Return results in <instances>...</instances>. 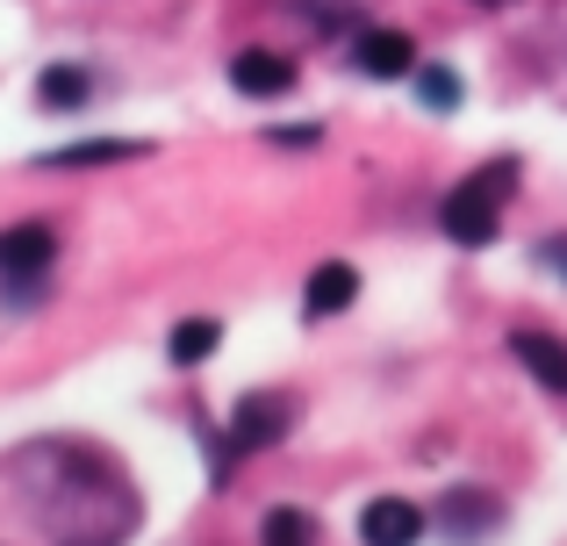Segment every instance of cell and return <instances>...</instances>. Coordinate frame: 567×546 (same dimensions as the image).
I'll return each instance as SVG.
<instances>
[{"label":"cell","instance_id":"1","mask_svg":"<svg viewBox=\"0 0 567 546\" xmlns=\"http://www.w3.org/2000/svg\"><path fill=\"white\" fill-rule=\"evenodd\" d=\"M517 181V166L503 158V166H482L474 181H460L453 195L439 202V224H445V238L453 245H467V253H482V245H496V230H503V187Z\"/></svg>","mask_w":567,"mask_h":546},{"label":"cell","instance_id":"2","mask_svg":"<svg viewBox=\"0 0 567 546\" xmlns=\"http://www.w3.org/2000/svg\"><path fill=\"white\" fill-rule=\"evenodd\" d=\"M288 424H295V395L251 389L245 403L230 410V453H266V446H280V439H288Z\"/></svg>","mask_w":567,"mask_h":546},{"label":"cell","instance_id":"3","mask_svg":"<svg viewBox=\"0 0 567 546\" xmlns=\"http://www.w3.org/2000/svg\"><path fill=\"white\" fill-rule=\"evenodd\" d=\"M51 259H58L51 224H14V230H0V280H8V288L43 280V274H51Z\"/></svg>","mask_w":567,"mask_h":546},{"label":"cell","instance_id":"4","mask_svg":"<svg viewBox=\"0 0 567 546\" xmlns=\"http://www.w3.org/2000/svg\"><path fill=\"white\" fill-rule=\"evenodd\" d=\"M352 65H360V80H410L416 72V43L402 37V29L374 22V29L352 37Z\"/></svg>","mask_w":567,"mask_h":546},{"label":"cell","instance_id":"5","mask_svg":"<svg viewBox=\"0 0 567 546\" xmlns=\"http://www.w3.org/2000/svg\"><path fill=\"white\" fill-rule=\"evenodd\" d=\"M439 525H445V539H460V546H482V539L503 525V504H496L488 490H445V504H439Z\"/></svg>","mask_w":567,"mask_h":546},{"label":"cell","instance_id":"6","mask_svg":"<svg viewBox=\"0 0 567 546\" xmlns=\"http://www.w3.org/2000/svg\"><path fill=\"white\" fill-rule=\"evenodd\" d=\"M352 302H360V267H346V259H323V267L309 274V288H302V317H309V323H331V317H346Z\"/></svg>","mask_w":567,"mask_h":546},{"label":"cell","instance_id":"7","mask_svg":"<svg viewBox=\"0 0 567 546\" xmlns=\"http://www.w3.org/2000/svg\"><path fill=\"white\" fill-rule=\"evenodd\" d=\"M230 86L251 101H280L295 94V58L288 51H237L230 58Z\"/></svg>","mask_w":567,"mask_h":546},{"label":"cell","instance_id":"8","mask_svg":"<svg viewBox=\"0 0 567 546\" xmlns=\"http://www.w3.org/2000/svg\"><path fill=\"white\" fill-rule=\"evenodd\" d=\"M360 539L367 546H416L424 539V511H416L410 496H374V504L360 511Z\"/></svg>","mask_w":567,"mask_h":546},{"label":"cell","instance_id":"9","mask_svg":"<svg viewBox=\"0 0 567 546\" xmlns=\"http://www.w3.org/2000/svg\"><path fill=\"white\" fill-rule=\"evenodd\" d=\"M511 352H517V367H525L539 389L567 395V338H554V331H517Z\"/></svg>","mask_w":567,"mask_h":546},{"label":"cell","instance_id":"10","mask_svg":"<svg viewBox=\"0 0 567 546\" xmlns=\"http://www.w3.org/2000/svg\"><path fill=\"white\" fill-rule=\"evenodd\" d=\"M152 144L144 137H86V144H65V152H51L43 166H115V158H144Z\"/></svg>","mask_w":567,"mask_h":546},{"label":"cell","instance_id":"11","mask_svg":"<svg viewBox=\"0 0 567 546\" xmlns=\"http://www.w3.org/2000/svg\"><path fill=\"white\" fill-rule=\"evenodd\" d=\"M216 346H223V323L216 317H187V323H173V338H166L173 367H202Z\"/></svg>","mask_w":567,"mask_h":546},{"label":"cell","instance_id":"12","mask_svg":"<svg viewBox=\"0 0 567 546\" xmlns=\"http://www.w3.org/2000/svg\"><path fill=\"white\" fill-rule=\"evenodd\" d=\"M410 80H416V101H424L431 115H453L460 101H467V86H460V72H453V65H416Z\"/></svg>","mask_w":567,"mask_h":546},{"label":"cell","instance_id":"13","mask_svg":"<svg viewBox=\"0 0 567 546\" xmlns=\"http://www.w3.org/2000/svg\"><path fill=\"white\" fill-rule=\"evenodd\" d=\"M259 546H317V518L295 511V504H274L259 518Z\"/></svg>","mask_w":567,"mask_h":546},{"label":"cell","instance_id":"14","mask_svg":"<svg viewBox=\"0 0 567 546\" xmlns=\"http://www.w3.org/2000/svg\"><path fill=\"white\" fill-rule=\"evenodd\" d=\"M86 94H94V80H86L80 65H51L37 80V101H43V109H86Z\"/></svg>","mask_w":567,"mask_h":546},{"label":"cell","instance_id":"15","mask_svg":"<svg viewBox=\"0 0 567 546\" xmlns=\"http://www.w3.org/2000/svg\"><path fill=\"white\" fill-rule=\"evenodd\" d=\"M266 137H274L280 152H309V144H317L323 130H317V123H280V130H266Z\"/></svg>","mask_w":567,"mask_h":546},{"label":"cell","instance_id":"16","mask_svg":"<svg viewBox=\"0 0 567 546\" xmlns=\"http://www.w3.org/2000/svg\"><path fill=\"white\" fill-rule=\"evenodd\" d=\"M546 267H560V274H567V245H546Z\"/></svg>","mask_w":567,"mask_h":546},{"label":"cell","instance_id":"17","mask_svg":"<svg viewBox=\"0 0 567 546\" xmlns=\"http://www.w3.org/2000/svg\"><path fill=\"white\" fill-rule=\"evenodd\" d=\"M474 8H511V0H474Z\"/></svg>","mask_w":567,"mask_h":546}]
</instances>
